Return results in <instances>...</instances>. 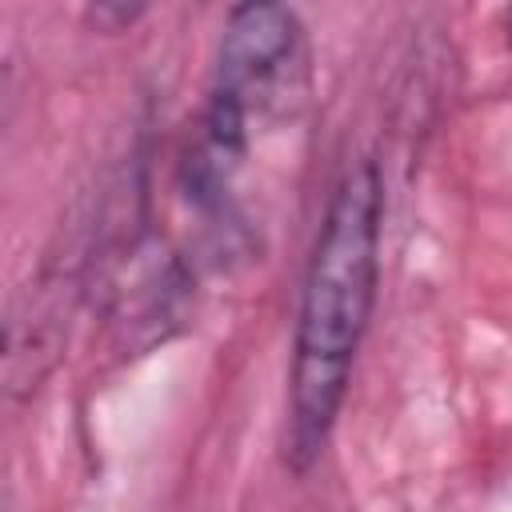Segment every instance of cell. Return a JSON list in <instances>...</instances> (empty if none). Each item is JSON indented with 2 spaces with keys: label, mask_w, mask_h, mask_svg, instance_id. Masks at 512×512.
Returning a JSON list of instances; mask_svg holds the SVG:
<instances>
[{
  "label": "cell",
  "mask_w": 512,
  "mask_h": 512,
  "mask_svg": "<svg viewBox=\"0 0 512 512\" xmlns=\"http://www.w3.org/2000/svg\"><path fill=\"white\" fill-rule=\"evenodd\" d=\"M380 276V176L356 164L332 192L296 316L284 452L304 472L328 444Z\"/></svg>",
  "instance_id": "cell-1"
},
{
  "label": "cell",
  "mask_w": 512,
  "mask_h": 512,
  "mask_svg": "<svg viewBox=\"0 0 512 512\" xmlns=\"http://www.w3.org/2000/svg\"><path fill=\"white\" fill-rule=\"evenodd\" d=\"M8 512H12V508H8Z\"/></svg>",
  "instance_id": "cell-4"
},
{
  "label": "cell",
  "mask_w": 512,
  "mask_h": 512,
  "mask_svg": "<svg viewBox=\"0 0 512 512\" xmlns=\"http://www.w3.org/2000/svg\"><path fill=\"white\" fill-rule=\"evenodd\" d=\"M508 28H512V12H508Z\"/></svg>",
  "instance_id": "cell-3"
},
{
  "label": "cell",
  "mask_w": 512,
  "mask_h": 512,
  "mask_svg": "<svg viewBox=\"0 0 512 512\" xmlns=\"http://www.w3.org/2000/svg\"><path fill=\"white\" fill-rule=\"evenodd\" d=\"M304 64L300 20L284 4H244L232 8L220 40L212 100L236 108L244 120L268 112Z\"/></svg>",
  "instance_id": "cell-2"
}]
</instances>
